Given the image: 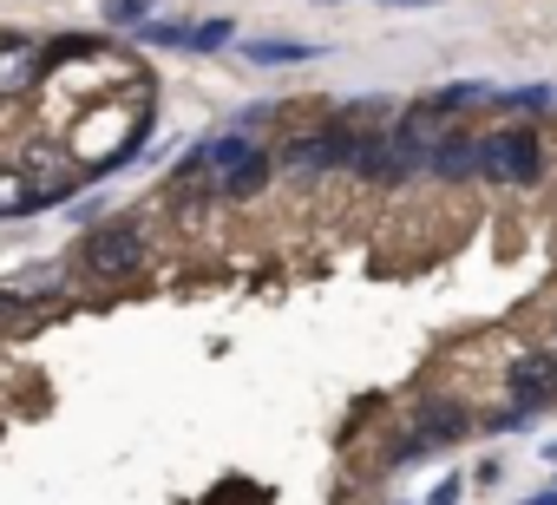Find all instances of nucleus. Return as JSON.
Listing matches in <instances>:
<instances>
[{
  "label": "nucleus",
  "instance_id": "2eb2a0df",
  "mask_svg": "<svg viewBox=\"0 0 557 505\" xmlns=\"http://www.w3.org/2000/svg\"><path fill=\"white\" fill-rule=\"evenodd\" d=\"M537 427V414H524V407H492V414H479V433H531Z\"/></svg>",
  "mask_w": 557,
  "mask_h": 505
},
{
  "label": "nucleus",
  "instance_id": "4468645a",
  "mask_svg": "<svg viewBox=\"0 0 557 505\" xmlns=\"http://www.w3.org/2000/svg\"><path fill=\"white\" fill-rule=\"evenodd\" d=\"M132 34H138L145 47H184V40H190V21H158V14H151V21H138Z\"/></svg>",
  "mask_w": 557,
  "mask_h": 505
},
{
  "label": "nucleus",
  "instance_id": "5701e85b",
  "mask_svg": "<svg viewBox=\"0 0 557 505\" xmlns=\"http://www.w3.org/2000/svg\"><path fill=\"white\" fill-rule=\"evenodd\" d=\"M145 8H158V0H145Z\"/></svg>",
  "mask_w": 557,
  "mask_h": 505
},
{
  "label": "nucleus",
  "instance_id": "1a4fd4ad",
  "mask_svg": "<svg viewBox=\"0 0 557 505\" xmlns=\"http://www.w3.org/2000/svg\"><path fill=\"white\" fill-rule=\"evenodd\" d=\"M329 47H315V40H249L243 47V60L249 66H309V60H322Z\"/></svg>",
  "mask_w": 557,
  "mask_h": 505
},
{
  "label": "nucleus",
  "instance_id": "dca6fc26",
  "mask_svg": "<svg viewBox=\"0 0 557 505\" xmlns=\"http://www.w3.org/2000/svg\"><path fill=\"white\" fill-rule=\"evenodd\" d=\"M99 14H106V27H112V34H132L138 21H151L145 0H99Z\"/></svg>",
  "mask_w": 557,
  "mask_h": 505
},
{
  "label": "nucleus",
  "instance_id": "9b49d317",
  "mask_svg": "<svg viewBox=\"0 0 557 505\" xmlns=\"http://www.w3.org/2000/svg\"><path fill=\"white\" fill-rule=\"evenodd\" d=\"M492 93H498V86H485V79H453V86H440V93H426V99H433V112L453 125L459 112H472V106H492Z\"/></svg>",
  "mask_w": 557,
  "mask_h": 505
},
{
  "label": "nucleus",
  "instance_id": "6ab92c4d",
  "mask_svg": "<svg viewBox=\"0 0 557 505\" xmlns=\"http://www.w3.org/2000/svg\"><path fill=\"white\" fill-rule=\"evenodd\" d=\"M498 479H505V459H479L472 466V485H498Z\"/></svg>",
  "mask_w": 557,
  "mask_h": 505
},
{
  "label": "nucleus",
  "instance_id": "f03ea898",
  "mask_svg": "<svg viewBox=\"0 0 557 505\" xmlns=\"http://www.w3.org/2000/svg\"><path fill=\"white\" fill-rule=\"evenodd\" d=\"M145 263H151V236H145V223L132 210L125 217H99L79 236V276L86 283H132Z\"/></svg>",
  "mask_w": 557,
  "mask_h": 505
},
{
  "label": "nucleus",
  "instance_id": "a211bd4d",
  "mask_svg": "<svg viewBox=\"0 0 557 505\" xmlns=\"http://www.w3.org/2000/svg\"><path fill=\"white\" fill-rule=\"evenodd\" d=\"M99 217H106V197H79V204H73V223H86V230H92Z\"/></svg>",
  "mask_w": 557,
  "mask_h": 505
},
{
  "label": "nucleus",
  "instance_id": "4be33fe9",
  "mask_svg": "<svg viewBox=\"0 0 557 505\" xmlns=\"http://www.w3.org/2000/svg\"><path fill=\"white\" fill-rule=\"evenodd\" d=\"M518 505H557V485H550V492H531V498H518Z\"/></svg>",
  "mask_w": 557,
  "mask_h": 505
},
{
  "label": "nucleus",
  "instance_id": "393cba45",
  "mask_svg": "<svg viewBox=\"0 0 557 505\" xmlns=\"http://www.w3.org/2000/svg\"><path fill=\"white\" fill-rule=\"evenodd\" d=\"M329 8H335V0H329Z\"/></svg>",
  "mask_w": 557,
  "mask_h": 505
},
{
  "label": "nucleus",
  "instance_id": "ddd939ff",
  "mask_svg": "<svg viewBox=\"0 0 557 505\" xmlns=\"http://www.w3.org/2000/svg\"><path fill=\"white\" fill-rule=\"evenodd\" d=\"M230 40H236V21H223V14H216V21H190L184 53H223Z\"/></svg>",
  "mask_w": 557,
  "mask_h": 505
},
{
  "label": "nucleus",
  "instance_id": "423d86ee",
  "mask_svg": "<svg viewBox=\"0 0 557 505\" xmlns=\"http://www.w3.org/2000/svg\"><path fill=\"white\" fill-rule=\"evenodd\" d=\"M47 86V40L0 34V99H27Z\"/></svg>",
  "mask_w": 557,
  "mask_h": 505
},
{
  "label": "nucleus",
  "instance_id": "f3484780",
  "mask_svg": "<svg viewBox=\"0 0 557 505\" xmlns=\"http://www.w3.org/2000/svg\"><path fill=\"white\" fill-rule=\"evenodd\" d=\"M275 119H283V106H275V99H262V106L236 112V125H230V132H256V125H275Z\"/></svg>",
  "mask_w": 557,
  "mask_h": 505
},
{
  "label": "nucleus",
  "instance_id": "412c9836",
  "mask_svg": "<svg viewBox=\"0 0 557 505\" xmlns=\"http://www.w3.org/2000/svg\"><path fill=\"white\" fill-rule=\"evenodd\" d=\"M381 8H394V14H413V8H440V0H381Z\"/></svg>",
  "mask_w": 557,
  "mask_h": 505
},
{
  "label": "nucleus",
  "instance_id": "b1692460",
  "mask_svg": "<svg viewBox=\"0 0 557 505\" xmlns=\"http://www.w3.org/2000/svg\"><path fill=\"white\" fill-rule=\"evenodd\" d=\"M550 348H557V335H550Z\"/></svg>",
  "mask_w": 557,
  "mask_h": 505
},
{
  "label": "nucleus",
  "instance_id": "aec40b11",
  "mask_svg": "<svg viewBox=\"0 0 557 505\" xmlns=\"http://www.w3.org/2000/svg\"><path fill=\"white\" fill-rule=\"evenodd\" d=\"M459 492H466V479H440V485H433V498H426V505H459Z\"/></svg>",
  "mask_w": 557,
  "mask_h": 505
},
{
  "label": "nucleus",
  "instance_id": "6e6552de",
  "mask_svg": "<svg viewBox=\"0 0 557 505\" xmlns=\"http://www.w3.org/2000/svg\"><path fill=\"white\" fill-rule=\"evenodd\" d=\"M275 177H283V171H275V151H269V145H256L243 164H230V171L210 184V197H216V204H249V197H262Z\"/></svg>",
  "mask_w": 557,
  "mask_h": 505
},
{
  "label": "nucleus",
  "instance_id": "20e7f679",
  "mask_svg": "<svg viewBox=\"0 0 557 505\" xmlns=\"http://www.w3.org/2000/svg\"><path fill=\"white\" fill-rule=\"evenodd\" d=\"M407 433H413L426 453H446V446H459V440L479 433V414H472L459 394H420L413 414H407Z\"/></svg>",
  "mask_w": 557,
  "mask_h": 505
},
{
  "label": "nucleus",
  "instance_id": "9d476101",
  "mask_svg": "<svg viewBox=\"0 0 557 505\" xmlns=\"http://www.w3.org/2000/svg\"><path fill=\"white\" fill-rule=\"evenodd\" d=\"M0 217H14V223L40 217V197H34V177H27V164H8V171H0Z\"/></svg>",
  "mask_w": 557,
  "mask_h": 505
},
{
  "label": "nucleus",
  "instance_id": "f8f14e48",
  "mask_svg": "<svg viewBox=\"0 0 557 505\" xmlns=\"http://www.w3.org/2000/svg\"><path fill=\"white\" fill-rule=\"evenodd\" d=\"M492 106L531 125L537 112H550V106H557V86H550V79H531V86H511V93H492Z\"/></svg>",
  "mask_w": 557,
  "mask_h": 505
},
{
  "label": "nucleus",
  "instance_id": "f257e3e1",
  "mask_svg": "<svg viewBox=\"0 0 557 505\" xmlns=\"http://www.w3.org/2000/svg\"><path fill=\"white\" fill-rule=\"evenodd\" d=\"M544 171H550V145H544L537 125L511 119V125H498V132H479V177H485V184H498V190H531V184H544Z\"/></svg>",
  "mask_w": 557,
  "mask_h": 505
},
{
  "label": "nucleus",
  "instance_id": "7ed1b4c3",
  "mask_svg": "<svg viewBox=\"0 0 557 505\" xmlns=\"http://www.w3.org/2000/svg\"><path fill=\"white\" fill-rule=\"evenodd\" d=\"M355 145H361V125H348L342 112H329L322 125H309V132H296V138L275 145V171H296V177H335V171H348Z\"/></svg>",
  "mask_w": 557,
  "mask_h": 505
},
{
  "label": "nucleus",
  "instance_id": "0eeeda50",
  "mask_svg": "<svg viewBox=\"0 0 557 505\" xmlns=\"http://www.w3.org/2000/svg\"><path fill=\"white\" fill-rule=\"evenodd\" d=\"M426 177H433V184H472V177H479V132L446 125V132L433 138V151H426Z\"/></svg>",
  "mask_w": 557,
  "mask_h": 505
},
{
  "label": "nucleus",
  "instance_id": "39448f33",
  "mask_svg": "<svg viewBox=\"0 0 557 505\" xmlns=\"http://www.w3.org/2000/svg\"><path fill=\"white\" fill-rule=\"evenodd\" d=\"M505 401L524 414H550L557 407V348H518L505 361Z\"/></svg>",
  "mask_w": 557,
  "mask_h": 505
}]
</instances>
